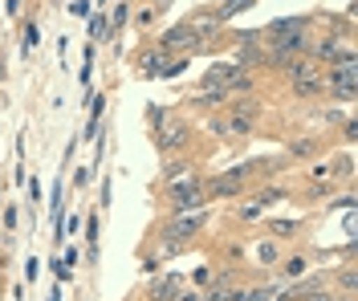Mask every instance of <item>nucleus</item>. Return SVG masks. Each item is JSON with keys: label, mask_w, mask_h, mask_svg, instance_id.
Returning <instances> with one entry per match:
<instances>
[{"label": "nucleus", "mask_w": 358, "mask_h": 301, "mask_svg": "<svg viewBox=\"0 0 358 301\" xmlns=\"http://www.w3.org/2000/svg\"><path fill=\"white\" fill-rule=\"evenodd\" d=\"M200 82H203V90H224L228 98H241V94H248L252 86H257L252 73H248L245 66H236V61H220V66H212Z\"/></svg>", "instance_id": "1"}, {"label": "nucleus", "mask_w": 358, "mask_h": 301, "mask_svg": "<svg viewBox=\"0 0 358 301\" xmlns=\"http://www.w3.org/2000/svg\"><path fill=\"white\" fill-rule=\"evenodd\" d=\"M203 224H208V208L183 212V216H176L171 224H163V232H159V240H163V256H176L192 236H200Z\"/></svg>", "instance_id": "2"}, {"label": "nucleus", "mask_w": 358, "mask_h": 301, "mask_svg": "<svg viewBox=\"0 0 358 301\" xmlns=\"http://www.w3.org/2000/svg\"><path fill=\"white\" fill-rule=\"evenodd\" d=\"M208 204V187H203L200 175H192V179H183V184H171L167 187V208L183 216V212H200Z\"/></svg>", "instance_id": "3"}, {"label": "nucleus", "mask_w": 358, "mask_h": 301, "mask_svg": "<svg viewBox=\"0 0 358 301\" xmlns=\"http://www.w3.org/2000/svg\"><path fill=\"white\" fill-rule=\"evenodd\" d=\"M355 82H358V61H342V66L322 70V94H330L338 102L355 98Z\"/></svg>", "instance_id": "4"}, {"label": "nucleus", "mask_w": 358, "mask_h": 301, "mask_svg": "<svg viewBox=\"0 0 358 301\" xmlns=\"http://www.w3.org/2000/svg\"><path fill=\"white\" fill-rule=\"evenodd\" d=\"M200 41H203V37H196L187 24H176V29H167V33L159 37L155 49L163 53V57H187V53H196V49H200Z\"/></svg>", "instance_id": "5"}, {"label": "nucleus", "mask_w": 358, "mask_h": 301, "mask_svg": "<svg viewBox=\"0 0 358 301\" xmlns=\"http://www.w3.org/2000/svg\"><path fill=\"white\" fill-rule=\"evenodd\" d=\"M313 61L317 66H342V61H355V49L342 45V37H326L313 45Z\"/></svg>", "instance_id": "6"}, {"label": "nucleus", "mask_w": 358, "mask_h": 301, "mask_svg": "<svg viewBox=\"0 0 358 301\" xmlns=\"http://www.w3.org/2000/svg\"><path fill=\"white\" fill-rule=\"evenodd\" d=\"M224 115L236 118V122H245V126H257V118L265 115V106H261V98H252V94H241V98H228Z\"/></svg>", "instance_id": "7"}, {"label": "nucleus", "mask_w": 358, "mask_h": 301, "mask_svg": "<svg viewBox=\"0 0 358 301\" xmlns=\"http://www.w3.org/2000/svg\"><path fill=\"white\" fill-rule=\"evenodd\" d=\"M248 184V175H245V167H236V171H220L212 184H208V196H216V200H228V196H241Z\"/></svg>", "instance_id": "8"}, {"label": "nucleus", "mask_w": 358, "mask_h": 301, "mask_svg": "<svg viewBox=\"0 0 358 301\" xmlns=\"http://www.w3.org/2000/svg\"><path fill=\"white\" fill-rule=\"evenodd\" d=\"M155 139H159L163 151H179V147H187V139H192V126L179 122V118H167V122L155 131Z\"/></svg>", "instance_id": "9"}, {"label": "nucleus", "mask_w": 358, "mask_h": 301, "mask_svg": "<svg viewBox=\"0 0 358 301\" xmlns=\"http://www.w3.org/2000/svg\"><path fill=\"white\" fill-rule=\"evenodd\" d=\"M179 289H183V277H179V273H163V277L151 281L147 298H151V301H176Z\"/></svg>", "instance_id": "10"}, {"label": "nucleus", "mask_w": 358, "mask_h": 301, "mask_svg": "<svg viewBox=\"0 0 358 301\" xmlns=\"http://www.w3.org/2000/svg\"><path fill=\"white\" fill-rule=\"evenodd\" d=\"M167 61H171V57H163L159 49H151V53L138 57V73H143V78H163V73H167Z\"/></svg>", "instance_id": "11"}, {"label": "nucleus", "mask_w": 358, "mask_h": 301, "mask_svg": "<svg viewBox=\"0 0 358 301\" xmlns=\"http://www.w3.org/2000/svg\"><path fill=\"white\" fill-rule=\"evenodd\" d=\"M192 102L203 106V110H224V106H228V94H224V90H196Z\"/></svg>", "instance_id": "12"}, {"label": "nucleus", "mask_w": 358, "mask_h": 301, "mask_svg": "<svg viewBox=\"0 0 358 301\" xmlns=\"http://www.w3.org/2000/svg\"><path fill=\"white\" fill-rule=\"evenodd\" d=\"M257 0H220L216 4V21H228V17H236V13H245V8H252Z\"/></svg>", "instance_id": "13"}, {"label": "nucleus", "mask_w": 358, "mask_h": 301, "mask_svg": "<svg viewBox=\"0 0 358 301\" xmlns=\"http://www.w3.org/2000/svg\"><path fill=\"white\" fill-rule=\"evenodd\" d=\"M310 155H317V139H293L289 142V159H310Z\"/></svg>", "instance_id": "14"}, {"label": "nucleus", "mask_w": 358, "mask_h": 301, "mask_svg": "<svg viewBox=\"0 0 358 301\" xmlns=\"http://www.w3.org/2000/svg\"><path fill=\"white\" fill-rule=\"evenodd\" d=\"M265 228L273 232L277 240H285V236H293V232H297V220H268Z\"/></svg>", "instance_id": "15"}, {"label": "nucleus", "mask_w": 358, "mask_h": 301, "mask_svg": "<svg viewBox=\"0 0 358 301\" xmlns=\"http://www.w3.org/2000/svg\"><path fill=\"white\" fill-rule=\"evenodd\" d=\"M306 269H310V260L306 256H293V260H285V277H306Z\"/></svg>", "instance_id": "16"}, {"label": "nucleus", "mask_w": 358, "mask_h": 301, "mask_svg": "<svg viewBox=\"0 0 358 301\" xmlns=\"http://www.w3.org/2000/svg\"><path fill=\"white\" fill-rule=\"evenodd\" d=\"M208 131H212V135H220V139H236V135H232V122H228V118H212V122H208Z\"/></svg>", "instance_id": "17"}, {"label": "nucleus", "mask_w": 358, "mask_h": 301, "mask_svg": "<svg viewBox=\"0 0 358 301\" xmlns=\"http://www.w3.org/2000/svg\"><path fill=\"white\" fill-rule=\"evenodd\" d=\"M183 171H187V163H167V167H163V184H179Z\"/></svg>", "instance_id": "18"}, {"label": "nucleus", "mask_w": 358, "mask_h": 301, "mask_svg": "<svg viewBox=\"0 0 358 301\" xmlns=\"http://www.w3.org/2000/svg\"><path fill=\"white\" fill-rule=\"evenodd\" d=\"M106 33H110V21H106V17L98 13V17L90 21V37H106Z\"/></svg>", "instance_id": "19"}, {"label": "nucleus", "mask_w": 358, "mask_h": 301, "mask_svg": "<svg viewBox=\"0 0 358 301\" xmlns=\"http://www.w3.org/2000/svg\"><path fill=\"white\" fill-rule=\"evenodd\" d=\"M127 21H131V4H118V8L110 13V24H114V29H122Z\"/></svg>", "instance_id": "20"}, {"label": "nucleus", "mask_w": 358, "mask_h": 301, "mask_svg": "<svg viewBox=\"0 0 358 301\" xmlns=\"http://www.w3.org/2000/svg\"><path fill=\"white\" fill-rule=\"evenodd\" d=\"M147 118H151V126H155V131H159V126H163V122H167V118H171V115H167V110H163L159 102H151V110H147Z\"/></svg>", "instance_id": "21"}, {"label": "nucleus", "mask_w": 358, "mask_h": 301, "mask_svg": "<svg viewBox=\"0 0 358 301\" xmlns=\"http://www.w3.org/2000/svg\"><path fill=\"white\" fill-rule=\"evenodd\" d=\"M257 256H261V265H277V249H273V244H265V240L257 244Z\"/></svg>", "instance_id": "22"}, {"label": "nucleus", "mask_w": 358, "mask_h": 301, "mask_svg": "<svg viewBox=\"0 0 358 301\" xmlns=\"http://www.w3.org/2000/svg\"><path fill=\"white\" fill-rule=\"evenodd\" d=\"M338 285H342V293H355V269H350V265L338 273Z\"/></svg>", "instance_id": "23"}, {"label": "nucleus", "mask_w": 358, "mask_h": 301, "mask_svg": "<svg viewBox=\"0 0 358 301\" xmlns=\"http://www.w3.org/2000/svg\"><path fill=\"white\" fill-rule=\"evenodd\" d=\"M33 41H41V33H37V24L29 21V24H24V49L33 45Z\"/></svg>", "instance_id": "24"}, {"label": "nucleus", "mask_w": 358, "mask_h": 301, "mask_svg": "<svg viewBox=\"0 0 358 301\" xmlns=\"http://www.w3.org/2000/svg\"><path fill=\"white\" fill-rule=\"evenodd\" d=\"M176 301H203L200 289H183V293H176Z\"/></svg>", "instance_id": "25"}, {"label": "nucleus", "mask_w": 358, "mask_h": 301, "mask_svg": "<svg viewBox=\"0 0 358 301\" xmlns=\"http://www.w3.org/2000/svg\"><path fill=\"white\" fill-rule=\"evenodd\" d=\"M192 281H196V285H208V281H212V273H208V265H203V269H196V273H192Z\"/></svg>", "instance_id": "26"}, {"label": "nucleus", "mask_w": 358, "mask_h": 301, "mask_svg": "<svg viewBox=\"0 0 358 301\" xmlns=\"http://www.w3.org/2000/svg\"><path fill=\"white\" fill-rule=\"evenodd\" d=\"M301 301H334V298H330V293H322V289H313V293H306Z\"/></svg>", "instance_id": "27"}]
</instances>
